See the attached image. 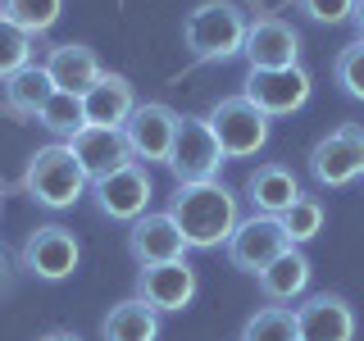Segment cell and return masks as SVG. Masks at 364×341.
<instances>
[{
	"mask_svg": "<svg viewBox=\"0 0 364 341\" xmlns=\"http://www.w3.org/2000/svg\"><path fill=\"white\" fill-rule=\"evenodd\" d=\"M291 242L287 232H282V223L273 219V214H250V219L237 223V232L228 237V264L242 269V273H264L273 259L282 255Z\"/></svg>",
	"mask_w": 364,
	"mask_h": 341,
	"instance_id": "obj_9",
	"label": "cell"
},
{
	"mask_svg": "<svg viewBox=\"0 0 364 341\" xmlns=\"http://www.w3.org/2000/svg\"><path fill=\"white\" fill-rule=\"evenodd\" d=\"M100 337L105 341H155L159 337V314L141 301V296H128V301H119L105 314Z\"/></svg>",
	"mask_w": 364,
	"mask_h": 341,
	"instance_id": "obj_22",
	"label": "cell"
},
{
	"mask_svg": "<svg viewBox=\"0 0 364 341\" xmlns=\"http://www.w3.org/2000/svg\"><path fill=\"white\" fill-rule=\"evenodd\" d=\"M242 341H301V332H296V314L287 310V305H264V310H255L246 318Z\"/></svg>",
	"mask_w": 364,
	"mask_h": 341,
	"instance_id": "obj_25",
	"label": "cell"
},
{
	"mask_svg": "<svg viewBox=\"0 0 364 341\" xmlns=\"http://www.w3.org/2000/svg\"><path fill=\"white\" fill-rule=\"evenodd\" d=\"M250 68H291L301 64V32L287 18L264 14L246 28V45H242Z\"/></svg>",
	"mask_w": 364,
	"mask_h": 341,
	"instance_id": "obj_15",
	"label": "cell"
},
{
	"mask_svg": "<svg viewBox=\"0 0 364 341\" xmlns=\"http://www.w3.org/2000/svg\"><path fill=\"white\" fill-rule=\"evenodd\" d=\"M0 14L9 23H18L28 37H41L50 32L64 14V0H0Z\"/></svg>",
	"mask_w": 364,
	"mask_h": 341,
	"instance_id": "obj_23",
	"label": "cell"
},
{
	"mask_svg": "<svg viewBox=\"0 0 364 341\" xmlns=\"http://www.w3.org/2000/svg\"><path fill=\"white\" fill-rule=\"evenodd\" d=\"M246 28H250V18L237 0H200V5L182 18V41H187L191 60L223 64V60H232V55H242Z\"/></svg>",
	"mask_w": 364,
	"mask_h": 341,
	"instance_id": "obj_2",
	"label": "cell"
},
{
	"mask_svg": "<svg viewBox=\"0 0 364 341\" xmlns=\"http://www.w3.org/2000/svg\"><path fill=\"white\" fill-rule=\"evenodd\" d=\"M310 91H314V77L305 73L301 64H291V68H250L242 96H246L259 114H269V119H282V114L305 109Z\"/></svg>",
	"mask_w": 364,
	"mask_h": 341,
	"instance_id": "obj_7",
	"label": "cell"
},
{
	"mask_svg": "<svg viewBox=\"0 0 364 341\" xmlns=\"http://www.w3.org/2000/svg\"><path fill=\"white\" fill-rule=\"evenodd\" d=\"M28 64H37V37H28L18 23H9L0 14V82H9Z\"/></svg>",
	"mask_w": 364,
	"mask_h": 341,
	"instance_id": "obj_24",
	"label": "cell"
},
{
	"mask_svg": "<svg viewBox=\"0 0 364 341\" xmlns=\"http://www.w3.org/2000/svg\"><path fill=\"white\" fill-rule=\"evenodd\" d=\"M310 178L318 187H350L364 178V123H337L310 151Z\"/></svg>",
	"mask_w": 364,
	"mask_h": 341,
	"instance_id": "obj_5",
	"label": "cell"
},
{
	"mask_svg": "<svg viewBox=\"0 0 364 341\" xmlns=\"http://www.w3.org/2000/svg\"><path fill=\"white\" fill-rule=\"evenodd\" d=\"M37 123L46 132H55V136H73V132H82L87 128V114H82V96H73V91H55L50 100H46V109L37 114Z\"/></svg>",
	"mask_w": 364,
	"mask_h": 341,
	"instance_id": "obj_26",
	"label": "cell"
},
{
	"mask_svg": "<svg viewBox=\"0 0 364 341\" xmlns=\"http://www.w3.org/2000/svg\"><path fill=\"white\" fill-rule=\"evenodd\" d=\"M291 5L301 9L305 18L337 28V23H350V5H355V0H291Z\"/></svg>",
	"mask_w": 364,
	"mask_h": 341,
	"instance_id": "obj_29",
	"label": "cell"
},
{
	"mask_svg": "<svg viewBox=\"0 0 364 341\" xmlns=\"http://www.w3.org/2000/svg\"><path fill=\"white\" fill-rule=\"evenodd\" d=\"M91 191H96L100 214H105V219H119V223H136L146 214V205H151V196H155L146 164H128V168H119V173L91 182Z\"/></svg>",
	"mask_w": 364,
	"mask_h": 341,
	"instance_id": "obj_13",
	"label": "cell"
},
{
	"mask_svg": "<svg viewBox=\"0 0 364 341\" xmlns=\"http://www.w3.org/2000/svg\"><path fill=\"white\" fill-rule=\"evenodd\" d=\"M310 273L314 269H310V259H305V250L301 246H287L264 273H255V282H259V291H264V301L291 305V301H301V296L310 291Z\"/></svg>",
	"mask_w": 364,
	"mask_h": 341,
	"instance_id": "obj_20",
	"label": "cell"
},
{
	"mask_svg": "<svg viewBox=\"0 0 364 341\" xmlns=\"http://www.w3.org/2000/svg\"><path fill=\"white\" fill-rule=\"evenodd\" d=\"M296 332L301 341H355V310L337 291H314L296 305Z\"/></svg>",
	"mask_w": 364,
	"mask_h": 341,
	"instance_id": "obj_12",
	"label": "cell"
},
{
	"mask_svg": "<svg viewBox=\"0 0 364 341\" xmlns=\"http://www.w3.org/2000/svg\"><path fill=\"white\" fill-rule=\"evenodd\" d=\"M223 164H228V155L219 151L210 123L182 119L178 136H173V151H168V173L178 178V187H187V182H214Z\"/></svg>",
	"mask_w": 364,
	"mask_h": 341,
	"instance_id": "obj_6",
	"label": "cell"
},
{
	"mask_svg": "<svg viewBox=\"0 0 364 341\" xmlns=\"http://www.w3.org/2000/svg\"><path fill=\"white\" fill-rule=\"evenodd\" d=\"M296 196H305L301 191V178L291 173L287 164H278V159H269V164H259V168H250L246 173V200L255 205V214H287Z\"/></svg>",
	"mask_w": 364,
	"mask_h": 341,
	"instance_id": "obj_18",
	"label": "cell"
},
{
	"mask_svg": "<svg viewBox=\"0 0 364 341\" xmlns=\"http://www.w3.org/2000/svg\"><path fill=\"white\" fill-rule=\"evenodd\" d=\"M168 214H173L178 232L187 237V250H219L228 246V237L242 223V210H237V196L214 182H187L168 196Z\"/></svg>",
	"mask_w": 364,
	"mask_h": 341,
	"instance_id": "obj_1",
	"label": "cell"
},
{
	"mask_svg": "<svg viewBox=\"0 0 364 341\" xmlns=\"http://www.w3.org/2000/svg\"><path fill=\"white\" fill-rule=\"evenodd\" d=\"M136 109V91L123 73H100L96 87L82 96V114L87 128H123Z\"/></svg>",
	"mask_w": 364,
	"mask_h": 341,
	"instance_id": "obj_19",
	"label": "cell"
},
{
	"mask_svg": "<svg viewBox=\"0 0 364 341\" xmlns=\"http://www.w3.org/2000/svg\"><path fill=\"white\" fill-rule=\"evenodd\" d=\"M128 255L136 264H173V259H187V237L178 232L173 214H151L146 210L136 223H128Z\"/></svg>",
	"mask_w": 364,
	"mask_h": 341,
	"instance_id": "obj_16",
	"label": "cell"
},
{
	"mask_svg": "<svg viewBox=\"0 0 364 341\" xmlns=\"http://www.w3.org/2000/svg\"><path fill=\"white\" fill-rule=\"evenodd\" d=\"M68 151H73V159L82 164L87 182H100V178L119 173V168L136 164L123 128H82V132L68 136Z\"/></svg>",
	"mask_w": 364,
	"mask_h": 341,
	"instance_id": "obj_14",
	"label": "cell"
},
{
	"mask_svg": "<svg viewBox=\"0 0 364 341\" xmlns=\"http://www.w3.org/2000/svg\"><path fill=\"white\" fill-rule=\"evenodd\" d=\"M333 77H337V87L346 91L350 100H364V37H355L350 45H341V50H337Z\"/></svg>",
	"mask_w": 364,
	"mask_h": 341,
	"instance_id": "obj_28",
	"label": "cell"
},
{
	"mask_svg": "<svg viewBox=\"0 0 364 341\" xmlns=\"http://www.w3.org/2000/svg\"><path fill=\"white\" fill-rule=\"evenodd\" d=\"M196 269L187 259H173V264H146L136 273V296L151 305L155 314H178L196 301Z\"/></svg>",
	"mask_w": 364,
	"mask_h": 341,
	"instance_id": "obj_11",
	"label": "cell"
},
{
	"mask_svg": "<svg viewBox=\"0 0 364 341\" xmlns=\"http://www.w3.org/2000/svg\"><path fill=\"white\" fill-rule=\"evenodd\" d=\"M205 123H210L214 141H219V151L228 159H250L255 151L269 146V114H259L246 96L219 100V105L205 114Z\"/></svg>",
	"mask_w": 364,
	"mask_h": 341,
	"instance_id": "obj_4",
	"label": "cell"
},
{
	"mask_svg": "<svg viewBox=\"0 0 364 341\" xmlns=\"http://www.w3.org/2000/svg\"><path fill=\"white\" fill-rule=\"evenodd\" d=\"M41 64H46V73H50L55 91H73V96H87V91L96 87V77L105 73V68H100V55L91 50V45H82V41L50 45Z\"/></svg>",
	"mask_w": 364,
	"mask_h": 341,
	"instance_id": "obj_17",
	"label": "cell"
},
{
	"mask_svg": "<svg viewBox=\"0 0 364 341\" xmlns=\"http://www.w3.org/2000/svg\"><path fill=\"white\" fill-rule=\"evenodd\" d=\"M0 96H5L9 119H37L46 109V100L55 96V82H50V73H46V64H28V68H18L9 82H0Z\"/></svg>",
	"mask_w": 364,
	"mask_h": 341,
	"instance_id": "obj_21",
	"label": "cell"
},
{
	"mask_svg": "<svg viewBox=\"0 0 364 341\" xmlns=\"http://www.w3.org/2000/svg\"><path fill=\"white\" fill-rule=\"evenodd\" d=\"M278 223H282V232H287L291 246L314 242V237L323 232V200H318V196H296L291 210L278 214Z\"/></svg>",
	"mask_w": 364,
	"mask_h": 341,
	"instance_id": "obj_27",
	"label": "cell"
},
{
	"mask_svg": "<svg viewBox=\"0 0 364 341\" xmlns=\"http://www.w3.org/2000/svg\"><path fill=\"white\" fill-rule=\"evenodd\" d=\"M37 341H82L77 332H68V328H50V332H41Z\"/></svg>",
	"mask_w": 364,
	"mask_h": 341,
	"instance_id": "obj_30",
	"label": "cell"
},
{
	"mask_svg": "<svg viewBox=\"0 0 364 341\" xmlns=\"http://www.w3.org/2000/svg\"><path fill=\"white\" fill-rule=\"evenodd\" d=\"M350 23H355V32L364 37V0H355V5H350Z\"/></svg>",
	"mask_w": 364,
	"mask_h": 341,
	"instance_id": "obj_31",
	"label": "cell"
},
{
	"mask_svg": "<svg viewBox=\"0 0 364 341\" xmlns=\"http://www.w3.org/2000/svg\"><path fill=\"white\" fill-rule=\"evenodd\" d=\"M178 123H182V114L168 109L164 100H146V105H136L132 119L123 123V136H128L136 164H141V159H146V164H168Z\"/></svg>",
	"mask_w": 364,
	"mask_h": 341,
	"instance_id": "obj_10",
	"label": "cell"
},
{
	"mask_svg": "<svg viewBox=\"0 0 364 341\" xmlns=\"http://www.w3.org/2000/svg\"><path fill=\"white\" fill-rule=\"evenodd\" d=\"M91 187L82 164L73 159L68 141L41 146V151L28 155V168H23V196H32L46 210H73L82 200V191Z\"/></svg>",
	"mask_w": 364,
	"mask_h": 341,
	"instance_id": "obj_3",
	"label": "cell"
},
{
	"mask_svg": "<svg viewBox=\"0 0 364 341\" xmlns=\"http://www.w3.org/2000/svg\"><path fill=\"white\" fill-rule=\"evenodd\" d=\"M23 269L32 273V278L41 282H64L73 278V269L82 264V246H77V237L68 232L60 223H41L37 232H28V242H23Z\"/></svg>",
	"mask_w": 364,
	"mask_h": 341,
	"instance_id": "obj_8",
	"label": "cell"
}]
</instances>
